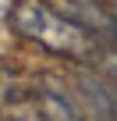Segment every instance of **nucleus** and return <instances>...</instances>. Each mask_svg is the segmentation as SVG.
Returning <instances> with one entry per match:
<instances>
[{"mask_svg":"<svg viewBox=\"0 0 117 121\" xmlns=\"http://www.w3.org/2000/svg\"><path fill=\"white\" fill-rule=\"evenodd\" d=\"M7 25L21 39L50 50L53 57L71 60V64H92L96 53L103 50V43L92 32H85L78 22L61 14L50 0H18L7 14Z\"/></svg>","mask_w":117,"mask_h":121,"instance_id":"f257e3e1","label":"nucleus"},{"mask_svg":"<svg viewBox=\"0 0 117 121\" xmlns=\"http://www.w3.org/2000/svg\"><path fill=\"white\" fill-rule=\"evenodd\" d=\"M28 89H32V100H36V107L43 110L46 121H89L82 96L71 93L64 78H57V75H39Z\"/></svg>","mask_w":117,"mask_h":121,"instance_id":"f03ea898","label":"nucleus"},{"mask_svg":"<svg viewBox=\"0 0 117 121\" xmlns=\"http://www.w3.org/2000/svg\"><path fill=\"white\" fill-rule=\"evenodd\" d=\"M50 4L92 32L103 46H117V7L110 0H50Z\"/></svg>","mask_w":117,"mask_h":121,"instance_id":"7ed1b4c3","label":"nucleus"},{"mask_svg":"<svg viewBox=\"0 0 117 121\" xmlns=\"http://www.w3.org/2000/svg\"><path fill=\"white\" fill-rule=\"evenodd\" d=\"M75 89L85 103L89 121H117V86L99 68H78L75 71Z\"/></svg>","mask_w":117,"mask_h":121,"instance_id":"20e7f679","label":"nucleus"},{"mask_svg":"<svg viewBox=\"0 0 117 121\" xmlns=\"http://www.w3.org/2000/svg\"><path fill=\"white\" fill-rule=\"evenodd\" d=\"M0 121H46L32 100V89H14L0 103Z\"/></svg>","mask_w":117,"mask_h":121,"instance_id":"39448f33","label":"nucleus"},{"mask_svg":"<svg viewBox=\"0 0 117 121\" xmlns=\"http://www.w3.org/2000/svg\"><path fill=\"white\" fill-rule=\"evenodd\" d=\"M92 64H96V68H99V71H103V75L117 86V46H103V50L96 53V60H92Z\"/></svg>","mask_w":117,"mask_h":121,"instance_id":"423d86ee","label":"nucleus"},{"mask_svg":"<svg viewBox=\"0 0 117 121\" xmlns=\"http://www.w3.org/2000/svg\"><path fill=\"white\" fill-rule=\"evenodd\" d=\"M110 4H117V0H110Z\"/></svg>","mask_w":117,"mask_h":121,"instance_id":"0eeeda50","label":"nucleus"}]
</instances>
